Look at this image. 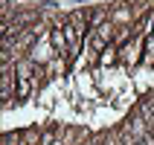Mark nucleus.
Here are the masks:
<instances>
[{"label":"nucleus","mask_w":154,"mask_h":145,"mask_svg":"<svg viewBox=\"0 0 154 145\" xmlns=\"http://www.w3.org/2000/svg\"><path fill=\"white\" fill-rule=\"evenodd\" d=\"M148 134H151V139H154V122H148Z\"/></svg>","instance_id":"nucleus-4"},{"label":"nucleus","mask_w":154,"mask_h":145,"mask_svg":"<svg viewBox=\"0 0 154 145\" xmlns=\"http://www.w3.org/2000/svg\"><path fill=\"white\" fill-rule=\"evenodd\" d=\"M116 61H119V47H116V44H111V47H105V50L99 52L96 64H102V67H111V64H116Z\"/></svg>","instance_id":"nucleus-1"},{"label":"nucleus","mask_w":154,"mask_h":145,"mask_svg":"<svg viewBox=\"0 0 154 145\" xmlns=\"http://www.w3.org/2000/svg\"><path fill=\"white\" fill-rule=\"evenodd\" d=\"M35 90V81L32 78H17V87H15V102H23V99H29Z\"/></svg>","instance_id":"nucleus-2"},{"label":"nucleus","mask_w":154,"mask_h":145,"mask_svg":"<svg viewBox=\"0 0 154 145\" xmlns=\"http://www.w3.org/2000/svg\"><path fill=\"white\" fill-rule=\"evenodd\" d=\"M23 142V131H9V134H3V145H20Z\"/></svg>","instance_id":"nucleus-3"}]
</instances>
